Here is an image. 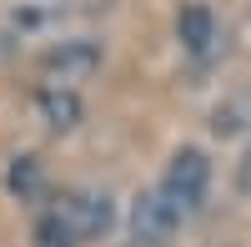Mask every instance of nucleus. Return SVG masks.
<instances>
[{"mask_svg": "<svg viewBox=\"0 0 251 247\" xmlns=\"http://www.w3.org/2000/svg\"><path fill=\"white\" fill-rule=\"evenodd\" d=\"M156 187H161V197L171 202L181 217H196L201 202H206V187H211V161H206V152L201 147H181L171 161H166Z\"/></svg>", "mask_w": 251, "mask_h": 247, "instance_id": "nucleus-1", "label": "nucleus"}, {"mask_svg": "<svg viewBox=\"0 0 251 247\" xmlns=\"http://www.w3.org/2000/svg\"><path fill=\"white\" fill-rule=\"evenodd\" d=\"M50 217L66 227V237H71L75 247H86V242H96V237L111 232L116 207H111L106 192H66V197L50 202Z\"/></svg>", "mask_w": 251, "mask_h": 247, "instance_id": "nucleus-2", "label": "nucleus"}, {"mask_svg": "<svg viewBox=\"0 0 251 247\" xmlns=\"http://www.w3.org/2000/svg\"><path fill=\"white\" fill-rule=\"evenodd\" d=\"M40 71H46V86H80V81H91L100 71V46L86 35H75V40H60V46L46 51V61H40Z\"/></svg>", "mask_w": 251, "mask_h": 247, "instance_id": "nucleus-3", "label": "nucleus"}, {"mask_svg": "<svg viewBox=\"0 0 251 247\" xmlns=\"http://www.w3.org/2000/svg\"><path fill=\"white\" fill-rule=\"evenodd\" d=\"M181 222H186V217L161 197V187L141 192V197L131 202V237H136V247H166V242L176 237Z\"/></svg>", "mask_w": 251, "mask_h": 247, "instance_id": "nucleus-4", "label": "nucleus"}, {"mask_svg": "<svg viewBox=\"0 0 251 247\" xmlns=\"http://www.w3.org/2000/svg\"><path fill=\"white\" fill-rule=\"evenodd\" d=\"M176 40L186 46V56H211V46H216V15L201 5V0H191V5H181V15H176Z\"/></svg>", "mask_w": 251, "mask_h": 247, "instance_id": "nucleus-5", "label": "nucleus"}, {"mask_svg": "<svg viewBox=\"0 0 251 247\" xmlns=\"http://www.w3.org/2000/svg\"><path fill=\"white\" fill-rule=\"evenodd\" d=\"M35 111H40V121H46L50 131H75L86 106H80V96L71 86H40L35 91Z\"/></svg>", "mask_w": 251, "mask_h": 247, "instance_id": "nucleus-6", "label": "nucleus"}, {"mask_svg": "<svg viewBox=\"0 0 251 247\" xmlns=\"http://www.w3.org/2000/svg\"><path fill=\"white\" fill-rule=\"evenodd\" d=\"M10 192H15L20 202H35L40 192H46V172H40L35 156H15V167H10Z\"/></svg>", "mask_w": 251, "mask_h": 247, "instance_id": "nucleus-7", "label": "nucleus"}, {"mask_svg": "<svg viewBox=\"0 0 251 247\" xmlns=\"http://www.w3.org/2000/svg\"><path fill=\"white\" fill-rule=\"evenodd\" d=\"M236 182H241V192H251V141H246V156H241V172H236Z\"/></svg>", "mask_w": 251, "mask_h": 247, "instance_id": "nucleus-8", "label": "nucleus"}]
</instances>
